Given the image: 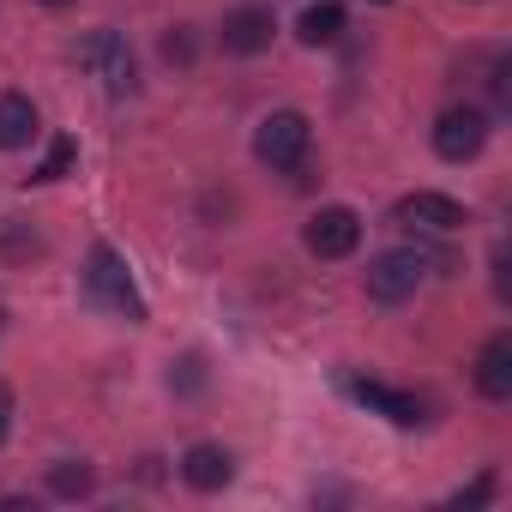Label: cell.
I'll use <instances>...</instances> for the list:
<instances>
[{"mask_svg": "<svg viewBox=\"0 0 512 512\" xmlns=\"http://www.w3.org/2000/svg\"><path fill=\"white\" fill-rule=\"evenodd\" d=\"M85 290H91V302H103V308H115L127 320H145V296H139V284H133V272H127V260L115 247H91Z\"/></svg>", "mask_w": 512, "mask_h": 512, "instance_id": "obj_1", "label": "cell"}, {"mask_svg": "<svg viewBox=\"0 0 512 512\" xmlns=\"http://www.w3.org/2000/svg\"><path fill=\"white\" fill-rule=\"evenodd\" d=\"M308 145H314V127L296 109L266 115L260 133H253V151H260V163H272V169H302L308 163Z\"/></svg>", "mask_w": 512, "mask_h": 512, "instance_id": "obj_2", "label": "cell"}, {"mask_svg": "<svg viewBox=\"0 0 512 512\" xmlns=\"http://www.w3.org/2000/svg\"><path fill=\"white\" fill-rule=\"evenodd\" d=\"M79 61L103 79L109 97H127V91H133V49H127V37H115V31H91V37L79 43Z\"/></svg>", "mask_w": 512, "mask_h": 512, "instance_id": "obj_3", "label": "cell"}, {"mask_svg": "<svg viewBox=\"0 0 512 512\" xmlns=\"http://www.w3.org/2000/svg\"><path fill=\"white\" fill-rule=\"evenodd\" d=\"M422 272H428V260H422V253H410V247L380 253V260H368V296L374 302H410L416 284H422Z\"/></svg>", "mask_w": 512, "mask_h": 512, "instance_id": "obj_4", "label": "cell"}, {"mask_svg": "<svg viewBox=\"0 0 512 512\" xmlns=\"http://www.w3.org/2000/svg\"><path fill=\"white\" fill-rule=\"evenodd\" d=\"M482 145H488V115H482V109H446V115L434 121V151H440L446 163H470Z\"/></svg>", "mask_w": 512, "mask_h": 512, "instance_id": "obj_5", "label": "cell"}, {"mask_svg": "<svg viewBox=\"0 0 512 512\" xmlns=\"http://www.w3.org/2000/svg\"><path fill=\"white\" fill-rule=\"evenodd\" d=\"M356 241H362V217H356L350 205H326V211H314V223H308V247L320 253V260H344V253H356Z\"/></svg>", "mask_w": 512, "mask_h": 512, "instance_id": "obj_6", "label": "cell"}, {"mask_svg": "<svg viewBox=\"0 0 512 512\" xmlns=\"http://www.w3.org/2000/svg\"><path fill=\"white\" fill-rule=\"evenodd\" d=\"M272 31H278L272 7H235L217 37H223V55H260V49H272Z\"/></svg>", "mask_w": 512, "mask_h": 512, "instance_id": "obj_7", "label": "cell"}, {"mask_svg": "<svg viewBox=\"0 0 512 512\" xmlns=\"http://www.w3.org/2000/svg\"><path fill=\"white\" fill-rule=\"evenodd\" d=\"M398 223H410V229H434V235H452V229H464V205L458 199H446V193H404L398 199Z\"/></svg>", "mask_w": 512, "mask_h": 512, "instance_id": "obj_8", "label": "cell"}, {"mask_svg": "<svg viewBox=\"0 0 512 512\" xmlns=\"http://www.w3.org/2000/svg\"><path fill=\"white\" fill-rule=\"evenodd\" d=\"M476 392L488 404H506L512 398V332H494L476 356Z\"/></svg>", "mask_w": 512, "mask_h": 512, "instance_id": "obj_9", "label": "cell"}, {"mask_svg": "<svg viewBox=\"0 0 512 512\" xmlns=\"http://www.w3.org/2000/svg\"><path fill=\"white\" fill-rule=\"evenodd\" d=\"M229 476H235V458H229V446H217V440H199V446H187V458H181V482H187V488H199V494H217Z\"/></svg>", "mask_w": 512, "mask_h": 512, "instance_id": "obj_10", "label": "cell"}, {"mask_svg": "<svg viewBox=\"0 0 512 512\" xmlns=\"http://www.w3.org/2000/svg\"><path fill=\"white\" fill-rule=\"evenodd\" d=\"M350 392H356L368 410H380L386 422H398V428H416V422H422V404H416L410 392H392V386H380V380H350Z\"/></svg>", "mask_w": 512, "mask_h": 512, "instance_id": "obj_11", "label": "cell"}, {"mask_svg": "<svg viewBox=\"0 0 512 512\" xmlns=\"http://www.w3.org/2000/svg\"><path fill=\"white\" fill-rule=\"evenodd\" d=\"M31 139H37V109H31V97L7 91L0 97V151H25Z\"/></svg>", "mask_w": 512, "mask_h": 512, "instance_id": "obj_12", "label": "cell"}, {"mask_svg": "<svg viewBox=\"0 0 512 512\" xmlns=\"http://www.w3.org/2000/svg\"><path fill=\"white\" fill-rule=\"evenodd\" d=\"M338 37H344V7L320 0V7L302 13V43H308V49H326V43H338Z\"/></svg>", "mask_w": 512, "mask_h": 512, "instance_id": "obj_13", "label": "cell"}, {"mask_svg": "<svg viewBox=\"0 0 512 512\" xmlns=\"http://www.w3.org/2000/svg\"><path fill=\"white\" fill-rule=\"evenodd\" d=\"M49 488H55L61 500H85V494L97 488V470H91L85 458H61V464H49Z\"/></svg>", "mask_w": 512, "mask_h": 512, "instance_id": "obj_14", "label": "cell"}, {"mask_svg": "<svg viewBox=\"0 0 512 512\" xmlns=\"http://www.w3.org/2000/svg\"><path fill=\"white\" fill-rule=\"evenodd\" d=\"M73 163H79V139H67V133H61V139L49 145V157H43V163L31 169V181H61V175L73 169Z\"/></svg>", "mask_w": 512, "mask_h": 512, "instance_id": "obj_15", "label": "cell"}, {"mask_svg": "<svg viewBox=\"0 0 512 512\" xmlns=\"http://www.w3.org/2000/svg\"><path fill=\"white\" fill-rule=\"evenodd\" d=\"M0 247H7V253H37V235H25L19 217H7V229H0Z\"/></svg>", "mask_w": 512, "mask_h": 512, "instance_id": "obj_16", "label": "cell"}, {"mask_svg": "<svg viewBox=\"0 0 512 512\" xmlns=\"http://www.w3.org/2000/svg\"><path fill=\"white\" fill-rule=\"evenodd\" d=\"M163 55H169V61H193V37H187V31L163 37Z\"/></svg>", "mask_w": 512, "mask_h": 512, "instance_id": "obj_17", "label": "cell"}, {"mask_svg": "<svg viewBox=\"0 0 512 512\" xmlns=\"http://www.w3.org/2000/svg\"><path fill=\"white\" fill-rule=\"evenodd\" d=\"M488 494H494V476H476V482H470V488L458 494V506H482Z\"/></svg>", "mask_w": 512, "mask_h": 512, "instance_id": "obj_18", "label": "cell"}, {"mask_svg": "<svg viewBox=\"0 0 512 512\" xmlns=\"http://www.w3.org/2000/svg\"><path fill=\"white\" fill-rule=\"evenodd\" d=\"M13 434V392H7V380H0V440Z\"/></svg>", "mask_w": 512, "mask_h": 512, "instance_id": "obj_19", "label": "cell"}, {"mask_svg": "<svg viewBox=\"0 0 512 512\" xmlns=\"http://www.w3.org/2000/svg\"><path fill=\"white\" fill-rule=\"evenodd\" d=\"M43 7H67V0H43Z\"/></svg>", "mask_w": 512, "mask_h": 512, "instance_id": "obj_20", "label": "cell"}]
</instances>
